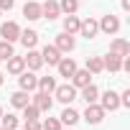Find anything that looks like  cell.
I'll return each instance as SVG.
<instances>
[{
    "label": "cell",
    "mask_w": 130,
    "mask_h": 130,
    "mask_svg": "<svg viewBox=\"0 0 130 130\" xmlns=\"http://www.w3.org/2000/svg\"><path fill=\"white\" fill-rule=\"evenodd\" d=\"M51 94H54V97H56V100H59L61 105H72V102H74V100L79 97V94H77V87H74V84H56V89H54Z\"/></svg>",
    "instance_id": "obj_1"
},
{
    "label": "cell",
    "mask_w": 130,
    "mask_h": 130,
    "mask_svg": "<svg viewBox=\"0 0 130 130\" xmlns=\"http://www.w3.org/2000/svg\"><path fill=\"white\" fill-rule=\"evenodd\" d=\"M18 84H21L23 92H36V89H38V77H36L31 69H28V72L23 69V72L18 74Z\"/></svg>",
    "instance_id": "obj_2"
},
{
    "label": "cell",
    "mask_w": 130,
    "mask_h": 130,
    "mask_svg": "<svg viewBox=\"0 0 130 130\" xmlns=\"http://www.w3.org/2000/svg\"><path fill=\"white\" fill-rule=\"evenodd\" d=\"M100 100V107L105 110V112H115L117 107H120V94L117 92H112V89H107L102 97H97Z\"/></svg>",
    "instance_id": "obj_3"
},
{
    "label": "cell",
    "mask_w": 130,
    "mask_h": 130,
    "mask_svg": "<svg viewBox=\"0 0 130 130\" xmlns=\"http://www.w3.org/2000/svg\"><path fill=\"white\" fill-rule=\"evenodd\" d=\"M84 120H87V125H100V122L105 120V110L100 107V102L87 105V110H84Z\"/></svg>",
    "instance_id": "obj_4"
},
{
    "label": "cell",
    "mask_w": 130,
    "mask_h": 130,
    "mask_svg": "<svg viewBox=\"0 0 130 130\" xmlns=\"http://www.w3.org/2000/svg\"><path fill=\"white\" fill-rule=\"evenodd\" d=\"M97 23H100V31L107 33V36H115V33L120 31V18L112 15V13H110V15H102V21H97Z\"/></svg>",
    "instance_id": "obj_5"
},
{
    "label": "cell",
    "mask_w": 130,
    "mask_h": 130,
    "mask_svg": "<svg viewBox=\"0 0 130 130\" xmlns=\"http://www.w3.org/2000/svg\"><path fill=\"white\" fill-rule=\"evenodd\" d=\"M0 36H3V41H18V36H21V26L15 23V21H5L3 26H0Z\"/></svg>",
    "instance_id": "obj_6"
},
{
    "label": "cell",
    "mask_w": 130,
    "mask_h": 130,
    "mask_svg": "<svg viewBox=\"0 0 130 130\" xmlns=\"http://www.w3.org/2000/svg\"><path fill=\"white\" fill-rule=\"evenodd\" d=\"M31 102L38 107V112H48V110H51V105H54L51 94H48V92H41V89H36V94L31 97Z\"/></svg>",
    "instance_id": "obj_7"
},
{
    "label": "cell",
    "mask_w": 130,
    "mask_h": 130,
    "mask_svg": "<svg viewBox=\"0 0 130 130\" xmlns=\"http://www.w3.org/2000/svg\"><path fill=\"white\" fill-rule=\"evenodd\" d=\"M61 54H69V51H74V46H77V41H74V36L72 33H59L56 36V43H54Z\"/></svg>",
    "instance_id": "obj_8"
},
{
    "label": "cell",
    "mask_w": 130,
    "mask_h": 130,
    "mask_svg": "<svg viewBox=\"0 0 130 130\" xmlns=\"http://www.w3.org/2000/svg\"><path fill=\"white\" fill-rule=\"evenodd\" d=\"M56 69H59V77L72 79V74L77 72V61H74V59H69V56H61V61L56 64Z\"/></svg>",
    "instance_id": "obj_9"
},
{
    "label": "cell",
    "mask_w": 130,
    "mask_h": 130,
    "mask_svg": "<svg viewBox=\"0 0 130 130\" xmlns=\"http://www.w3.org/2000/svg\"><path fill=\"white\" fill-rule=\"evenodd\" d=\"M59 15H61V10H59V3H56V0H43V3H41V18L56 21Z\"/></svg>",
    "instance_id": "obj_10"
},
{
    "label": "cell",
    "mask_w": 130,
    "mask_h": 130,
    "mask_svg": "<svg viewBox=\"0 0 130 130\" xmlns=\"http://www.w3.org/2000/svg\"><path fill=\"white\" fill-rule=\"evenodd\" d=\"M41 59H43V64H51V67H56V64L61 61V51H59L54 43H51V46L46 43L43 51H41Z\"/></svg>",
    "instance_id": "obj_11"
},
{
    "label": "cell",
    "mask_w": 130,
    "mask_h": 130,
    "mask_svg": "<svg viewBox=\"0 0 130 130\" xmlns=\"http://www.w3.org/2000/svg\"><path fill=\"white\" fill-rule=\"evenodd\" d=\"M23 61H26V67H28L31 72H38V69L43 67V59H41V51H36V48H28V54L23 56Z\"/></svg>",
    "instance_id": "obj_12"
},
{
    "label": "cell",
    "mask_w": 130,
    "mask_h": 130,
    "mask_svg": "<svg viewBox=\"0 0 130 130\" xmlns=\"http://www.w3.org/2000/svg\"><path fill=\"white\" fill-rule=\"evenodd\" d=\"M79 33H82L84 38H94V36L100 33V23H97L94 18H87V21L79 23Z\"/></svg>",
    "instance_id": "obj_13"
},
{
    "label": "cell",
    "mask_w": 130,
    "mask_h": 130,
    "mask_svg": "<svg viewBox=\"0 0 130 130\" xmlns=\"http://www.w3.org/2000/svg\"><path fill=\"white\" fill-rule=\"evenodd\" d=\"M102 64H105V72H122V56H117L112 51L102 59Z\"/></svg>",
    "instance_id": "obj_14"
},
{
    "label": "cell",
    "mask_w": 130,
    "mask_h": 130,
    "mask_svg": "<svg viewBox=\"0 0 130 130\" xmlns=\"http://www.w3.org/2000/svg\"><path fill=\"white\" fill-rule=\"evenodd\" d=\"M23 15H26L28 21H38V18H41V3H38V0H26Z\"/></svg>",
    "instance_id": "obj_15"
},
{
    "label": "cell",
    "mask_w": 130,
    "mask_h": 130,
    "mask_svg": "<svg viewBox=\"0 0 130 130\" xmlns=\"http://www.w3.org/2000/svg\"><path fill=\"white\" fill-rule=\"evenodd\" d=\"M79 117H82V115H79V112H77L74 107H69V105L64 107V112L59 115V120H61V125H69V127H72V125H77V122H79Z\"/></svg>",
    "instance_id": "obj_16"
},
{
    "label": "cell",
    "mask_w": 130,
    "mask_h": 130,
    "mask_svg": "<svg viewBox=\"0 0 130 130\" xmlns=\"http://www.w3.org/2000/svg\"><path fill=\"white\" fill-rule=\"evenodd\" d=\"M92 82V74L87 72V69H77L74 74H72V84L77 87V89H82V87H87Z\"/></svg>",
    "instance_id": "obj_17"
},
{
    "label": "cell",
    "mask_w": 130,
    "mask_h": 130,
    "mask_svg": "<svg viewBox=\"0 0 130 130\" xmlns=\"http://www.w3.org/2000/svg\"><path fill=\"white\" fill-rule=\"evenodd\" d=\"M23 69H26V61H23V56H15V54H13V56L8 59V74L18 77Z\"/></svg>",
    "instance_id": "obj_18"
},
{
    "label": "cell",
    "mask_w": 130,
    "mask_h": 130,
    "mask_svg": "<svg viewBox=\"0 0 130 130\" xmlns=\"http://www.w3.org/2000/svg\"><path fill=\"white\" fill-rule=\"evenodd\" d=\"M110 51L117 54V56H130V43H127L125 38H115V41L110 43Z\"/></svg>",
    "instance_id": "obj_19"
},
{
    "label": "cell",
    "mask_w": 130,
    "mask_h": 130,
    "mask_svg": "<svg viewBox=\"0 0 130 130\" xmlns=\"http://www.w3.org/2000/svg\"><path fill=\"white\" fill-rule=\"evenodd\" d=\"M28 102H31V97H28V92H23V89H18V92L10 94V105H13L15 110H23Z\"/></svg>",
    "instance_id": "obj_20"
},
{
    "label": "cell",
    "mask_w": 130,
    "mask_h": 130,
    "mask_svg": "<svg viewBox=\"0 0 130 130\" xmlns=\"http://www.w3.org/2000/svg\"><path fill=\"white\" fill-rule=\"evenodd\" d=\"M18 41H21L26 48H36V43H38V33H36V31H21Z\"/></svg>",
    "instance_id": "obj_21"
},
{
    "label": "cell",
    "mask_w": 130,
    "mask_h": 130,
    "mask_svg": "<svg viewBox=\"0 0 130 130\" xmlns=\"http://www.w3.org/2000/svg\"><path fill=\"white\" fill-rule=\"evenodd\" d=\"M79 97H82L87 105H92V102H97V97H100V89H97V87L89 82L87 87H82V94H79Z\"/></svg>",
    "instance_id": "obj_22"
},
{
    "label": "cell",
    "mask_w": 130,
    "mask_h": 130,
    "mask_svg": "<svg viewBox=\"0 0 130 130\" xmlns=\"http://www.w3.org/2000/svg\"><path fill=\"white\" fill-rule=\"evenodd\" d=\"M87 72L94 77V74H102L105 72V64H102V56H89L87 59Z\"/></svg>",
    "instance_id": "obj_23"
},
{
    "label": "cell",
    "mask_w": 130,
    "mask_h": 130,
    "mask_svg": "<svg viewBox=\"0 0 130 130\" xmlns=\"http://www.w3.org/2000/svg\"><path fill=\"white\" fill-rule=\"evenodd\" d=\"M79 23H82V21L77 18V13H74V15H67V18H64V33H72V36L79 33Z\"/></svg>",
    "instance_id": "obj_24"
},
{
    "label": "cell",
    "mask_w": 130,
    "mask_h": 130,
    "mask_svg": "<svg viewBox=\"0 0 130 130\" xmlns=\"http://www.w3.org/2000/svg\"><path fill=\"white\" fill-rule=\"evenodd\" d=\"M0 125H3L5 130H18V125H21V122H18V117H15L13 112H8V115L3 112V117H0Z\"/></svg>",
    "instance_id": "obj_25"
},
{
    "label": "cell",
    "mask_w": 130,
    "mask_h": 130,
    "mask_svg": "<svg viewBox=\"0 0 130 130\" xmlns=\"http://www.w3.org/2000/svg\"><path fill=\"white\" fill-rule=\"evenodd\" d=\"M59 10L67 13V15H74V13L79 10V0H61V3H59Z\"/></svg>",
    "instance_id": "obj_26"
},
{
    "label": "cell",
    "mask_w": 130,
    "mask_h": 130,
    "mask_svg": "<svg viewBox=\"0 0 130 130\" xmlns=\"http://www.w3.org/2000/svg\"><path fill=\"white\" fill-rule=\"evenodd\" d=\"M38 89L51 94V92L56 89V79H54V77H38Z\"/></svg>",
    "instance_id": "obj_27"
},
{
    "label": "cell",
    "mask_w": 130,
    "mask_h": 130,
    "mask_svg": "<svg viewBox=\"0 0 130 130\" xmlns=\"http://www.w3.org/2000/svg\"><path fill=\"white\" fill-rule=\"evenodd\" d=\"M13 54L15 51H13V43L10 41H0V61H8Z\"/></svg>",
    "instance_id": "obj_28"
},
{
    "label": "cell",
    "mask_w": 130,
    "mask_h": 130,
    "mask_svg": "<svg viewBox=\"0 0 130 130\" xmlns=\"http://www.w3.org/2000/svg\"><path fill=\"white\" fill-rule=\"evenodd\" d=\"M38 115H41V112H38V107H36L33 102H28V105L23 107V120H38Z\"/></svg>",
    "instance_id": "obj_29"
},
{
    "label": "cell",
    "mask_w": 130,
    "mask_h": 130,
    "mask_svg": "<svg viewBox=\"0 0 130 130\" xmlns=\"http://www.w3.org/2000/svg\"><path fill=\"white\" fill-rule=\"evenodd\" d=\"M64 125H61V120L59 117H46L43 122H41V130H61Z\"/></svg>",
    "instance_id": "obj_30"
},
{
    "label": "cell",
    "mask_w": 130,
    "mask_h": 130,
    "mask_svg": "<svg viewBox=\"0 0 130 130\" xmlns=\"http://www.w3.org/2000/svg\"><path fill=\"white\" fill-rule=\"evenodd\" d=\"M23 130H41V122L38 120H26L23 122Z\"/></svg>",
    "instance_id": "obj_31"
},
{
    "label": "cell",
    "mask_w": 130,
    "mask_h": 130,
    "mask_svg": "<svg viewBox=\"0 0 130 130\" xmlns=\"http://www.w3.org/2000/svg\"><path fill=\"white\" fill-rule=\"evenodd\" d=\"M120 107H130V89H125L120 94Z\"/></svg>",
    "instance_id": "obj_32"
},
{
    "label": "cell",
    "mask_w": 130,
    "mask_h": 130,
    "mask_svg": "<svg viewBox=\"0 0 130 130\" xmlns=\"http://www.w3.org/2000/svg\"><path fill=\"white\" fill-rule=\"evenodd\" d=\"M15 0H0V10H13Z\"/></svg>",
    "instance_id": "obj_33"
},
{
    "label": "cell",
    "mask_w": 130,
    "mask_h": 130,
    "mask_svg": "<svg viewBox=\"0 0 130 130\" xmlns=\"http://www.w3.org/2000/svg\"><path fill=\"white\" fill-rule=\"evenodd\" d=\"M122 10H130V0H122Z\"/></svg>",
    "instance_id": "obj_34"
},
{
    "label": "cell",
    "mask_w": 130,
    "mask_h": 130,
    "mask_svg": "<svg viewBox=\"0 0 130 130\" xmlns=\"http://www.w3.org/2000/svg\"><path fill=\"white\" fill-rule=\"evenodd\" d=\"M0 87H3V72H0Z\"/></svg>",
    "instance_id": "obj_35"
},
{
    "label": "cell",
    "mask_w": 130,
    "mask_h": 130,
    "mask_svg": "<svg viewBox=\"0 0 130 130\" xmlns=\"http://www.w3.org/2000/svg\"><path fill=\"white\" fill-rule=\"evenodd\" d=\"M0 117H3V107H0Z\"/></svg>",
    "instance_id": "obj_36"
},
{
    "label": "cell",
    "mask_w": 130,
    "mask_h": 130,
    "mask_svg": "<svg viewBox=\"0 0 130 130\" xmlns=\"http://www.w3.org/2000/svg\"><path fill=\"white\" fill-rule=\"evenodd\" d=\"M0 130H5V127H3V125H0Z\"/></svg>",
    "instance_id": "obj_37"
},
{
    "label": "cell",
    "mask_w": 130,
    "mask_h": 130,
    "mask_svg": "<svg viewBox=\"0 0 130 130\" xmlns=\"http://www.w3.org/2000/svg\"><path fill=\"white\" fill-rule=\"evenodd\" d=\"M61 130H64V127H61Z\"/></svg>",
    "instance_id": "obj_38"
}]
</instances>
